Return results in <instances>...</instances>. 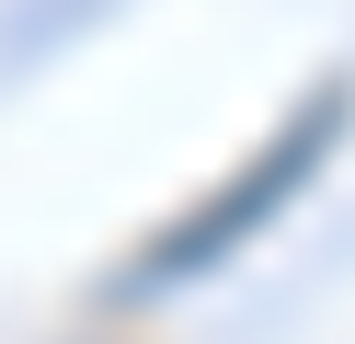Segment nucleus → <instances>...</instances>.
Returning a JSON list of instances; mask_svg holds the SVG:
<instances>
[{"label": "nucleus", "mask_w": 355, "mask_h": 344, "mask_svg": "<svg viewBox=\"0 0 355 344\" xmlns=\"http://www.w3.org/2000/svg\"><path fill=\"white\" fill-rule=\"evenodd\" d=\"M344 115H355L344 92H321V104H309V115H298V126H286V138H275V149H263V161H241V172L218 183V195L195 206L184 229H161V252H149V264L126 275V287H172V275H207V264H230V252L252 241V229L275 218V206L298 195L309 172H321V149H332V138H344Z\"/></svg>", "instance_id": "f257e3e1"}]
</instances>
